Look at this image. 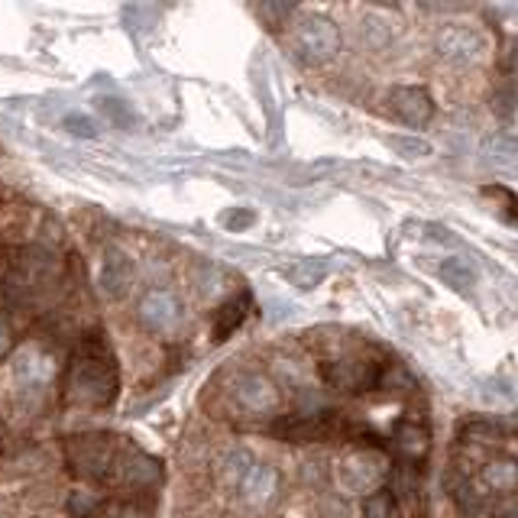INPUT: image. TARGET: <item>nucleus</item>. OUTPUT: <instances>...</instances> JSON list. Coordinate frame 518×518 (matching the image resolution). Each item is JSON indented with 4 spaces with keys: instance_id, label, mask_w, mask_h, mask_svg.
<instances>
[{
    "instance_id": "dca6fc26",
    "label": "nucleus",
    "mask_w": 518,
    "mask_h": 518,
    "mask_svg": "<svg viewBox=\"0 0 518 518\" xmlns=\"http://www.w3.org/2000/svg\"><path fill=\"white\" fill-rule=\"evenodd\" d=\"M480 480H483L486 489H493V493H512V489H518V460H512V457H489L483 463Z\"/></svg>"
},
{
    "instance_id": "6ab92c4d",
    "label": "nucleus",
    "mask_w": 518,
    "mask_h": 518,
    "mask_svg": "<svg viewBox=\"0 0 518 518\" xmlns=\"http://www.w3.org/2000/svg\"><path fill=\"white\" fill-rule=\"evenodd\" d=\"M253 454L247 451H230L227 457H221V463H217V483H221L224 489H237L240 480L247 476V470L253 467Z\"/></svg>"
},
{
    "instance_id": "39448f33",
    "label": "nucleus",
    "mask_w": 518,
    "mask_h": 518,
    "mask_svg": "<svg viewBox=\"0 0 518 518\" xmlns=\"http://www.w3.org/2000/svg\"><path fill=\"white\" fill-rule=\"evenodd\" d=\"M386 366L376 360H331L321 366V376L327 386L344 392H370L383 383Z\"/></svg>"
},
{
    "instance_id": "423d86ee",
    "label": "nucleus",
    "mask_w": 518,
    "mask_h": 518,
    "mask_svg": "<svg viewBox=\"0 0 518 518\" xmlns=\"http://www.w3.org/2000/svg\"><path fill=\"white\" fill-rule=\"evenodd\" d=\"M347 431V425L334 412H311V415H289L272 425V434L282 441H327L334 434Z\"/></svg>"
},
{
    "instance_id": "4468645a",
    "label": "nucleus",
    "mask_w": 518,
    "mask_h": 518,
    "mask_svg": "<svg viewBox=\"0 0 518 518\" xmlns=\"http://www.w3.org/2000/svg\"><path fill=\"white\" fill-rule=\"evenodd\" d=\"M392 444L395 451L402 454L405 463H415V460H425L431 451V438H428V428L418 425V421H399L392 431Z\"/></svg>"
},
{
    "instance_id": "1a4fd4ad",
    "label": "nucleus",
    "mask_w": 518,
    "mask_h": 518,
    "mask_svg": "<svg viewBox=\"0 0 518 518\" xmlns=\"http://www.w3.org/2000/svg\"><path fill=\"white\" fill-rule=\"evenodd\" d=\"M136 315H140V321L149 327V331H172V327L182 324L185 308H182V298L175 295V292L149 289L140 298V308H136Z\"/></svg>"
},
{
    "instance_id": "cd10ccee",
    "label": "nucleus",
    "mask_w": 518,
    "mask_h": 518,
    "mask_svg": "<svg viewBox=\"0 0 518 518\" xmlns=\"http://www.w3.org/2000/svg\"><path fill=\"white\" fill-rule=\"evenodd\" d=\"M298 7L295 4H259V13H269V26H279L285 17H292Z\"/></svg>"
},
{
    "instance_id": "7ed1b4c3",
    "label": "nucleus",
    "mask_w": 518,
    "mask_h": 518,
    "mask_svg": "<svg viewBox=\"0 0 518 518\" xmlns=\"http://www.w3.org/2000/svg\"><path fill=\"white\" fill-rule=\"evenodd\" d=\"M340 43H344V36H340V26L331 20V17H308L298 23L295 30V56L308 62V65H321V62H331L337 52H340Z\"/></svg>"
},
{
    "instance_id": "9d476101",
    "label": "nucleus",
    "mask_w": 518,
    "mask_h": 518,
    "mask_svg": "<svg viewBox=\"0 0 518 518\" xmlns=\"http://www.w3.org/2000/svg\"><path fill=\"white\" fill-rule=\"evenodd\" d=\"M389 107L392 114L402 120L408 127H425L428 120L434 117V101L425 88L418 85H408V88H395L389 94Z\"/></svg>"
},
{
    "instance_id": "bb28decb",
    "label": "nucleus",
    "mask_w": 518,
    "mask_h": 518,
    "mask_svg": "<svg viewBox=\"0 0 518 518\" xmlns=\"http://www.w3.org/2000/svg\"><path fill=\"white\" fill-rule=\"evenodd\" d=\"M253 221H256V214H253L250 208H230V211L221 214V224H224L227 230H247Z\"/></svg>"
},
{
    "instance_id": "f257e3e1",
    "label": "nucleus",
    "mask_w": 518,
    "mask_h": 518,
    "mask_svg": "<svg viewBox=\"0 0 518 518\" xmlns=\"http://www.w3.org/2000/svg\"><path fill=\"white\" fill-rule=\"evenodd\" d=\"M120 392V373L114 350L94 331L75 344L72 363L65 373V402L78 408H107Z\"/></svg>"
},
{
    "instance_id": "b1692460",
    "label": "nucleus",
    "mask_w": 518,
    "mask_h": 518,
    "mask_svg": "<svg viewBox=\"0 0 518 518\" xmlns=\"http://www.w3.org/2000/svg\"><path fill=\"white\" fill-rule=\"evenodd\" d=\"M363 512H366V518H395V515H399V509H395V502H392V496L386 493V489H379V493L366 496Z\"/></svg>"
},
{
    "instance_id": "c85d7f7f",
    "label": "nucleus",
    "mask_w": 518,
    "mask_h": 518,
    "mask_svg": "<svg viewBox=\"0 0 518 518\" xmlns=\"http://www.w3.org/2000/svg\"><path fill=\"white\" fill-rule=\"evenodd\" d=\"M13 344H17V331H13V324L7 315H0V360L7 357V353L13 350Z\"/></svg>"
},
{
    "instance_id": "2eb2a0df",
    "label": "nucleus",
    "mask_w": 518,
    "mask_h": 518,
    "mask_svg": "<svg viewBox=\"0 0 518 518\" xmlns=\"http://www.w3.org/2000/svg\"><path fill=\"white\" fill-rule=\"evenodd\" d=\"M386 493L392 496V502H395V509L399 512H415V506H418V476H415V470L408 467V463H402V467H395L392 473H389V489Z\"/></svg>"
},
{
    "instance_id": "412c9836",
    "label": "nucleus",
    "mask_w": 518,
    "mask_h": 518,
    "mask_svg": "<svg viewBox=\"0 0 518 518\" xmlns=\"http://www.w3.org/2000/svg\"><path fill=\"white\" fill-rule=\"evenodd\" d=\"M62 127H65V133H72L75 140H98V133H101V124L88 111H68L62 117Z\"/></svg>"
},
{
    "instance_id": "f3484780",
    "label": "nucleus",
    "mask_w": 518,
    "mask_h": 518,
    "mask_svg": "<svg viewBox=\"0 0 518 518\" xmlns=\"http://www.w3.org/2000/svg\"><path fill=\"white\" fill-rule=\"evenodd\" d=\"M327 272H331V263L321 256H308V259H298V263L285 266L282 276L285 282H292L295 289H318V285L327 279Z\"/></svg>"
},
{
    "instance_id": "6e6552de",
    "label": "nucleus",
    "mask_w": 518,
    "mask_h": 518,
    "mask_svg": "<svg viewBox=\"0 0 518 518\" xmlns=\"http://www.w3.org/2000/svg\"><path fill=\"white\" fill-rule=\"evenodd\" d=\"M234 402L250 415H269L282 405L279 386L263 373H243L234 386Z\"/></svg>"
},
{
    "instance_id": "c756f323",
    "label": "nucleus",
    "mask_w": 518,
    "mask_h": 518,
    "mask_svg": "<svg viewBox=\"0 0 518 518\" xmlns=\"http://www.w3.org/2000/svg\"><path fill=\"white\" fill-rule=\"evenodd\" d=\"M499 518H518V509H509V512H502Z\"/></svg>"
},
{
    "instance_id": "aec40b11",
    "label": "nucleus",
    "mask_w": 518,
    "mask_h": 518,
    "mask_svg": "<svg viewBox=\"0 0 518 518\" xmlns=\"http://www.w3.org/2000/svg\"><path fill=\"white\" fill-rule=\"evenodd\" d=\"M438 272H441V279L451 285V289H460V292L473 289V282H476V266L470 263V259H463V256L441 259Z\"/></svg>"
},
{
    "instance_id": "20e7f679",
    "label": "nucleus",
    "mask_w": 518,
    "mask_h": 518,
    "mask_svg": "<svg viewBox=\"0 0 518 518\" xmlns=\"http://www.w3.org/2000/svg\"><path fill=\"white\" fill-rule=\"evenodd\" d=\"M383 457L373 451H353L337 463V486L353 496H373L383 483Z\"/></svg>"
},
{
    "instance_id": "a211bd4d",
    "label": "nucleus",
    "mask_w": 518,
    "mask_h": 518,
    "mask_svg": "<svg viewBox=\"0 0 518 518\" xmlns=\"http://www.w3.org/2000/svg\"><path fill=\"white\" fill-rule=\"evenodd\" d=\"M250 308H253V295L250 292H240L237 298H230V302L221 311H217V318H214V340H227L230 334H234L237 327L247 321Z\"/></svg>"
},
{
    "instance_id": "f8f14e48",
    "label": "nucleus",
    "mask_w": 518,
    "mask_h": 518,
    "mask_svg": "<svg viewBox=\"0 0 518 518\" xmlns=\"http://www.w3.org/2000/svg\"><path fill=\"white\" fill-rule=\"evenodd\" d=\"M133 279H136L133 259H130L124 250H117V247L107 250L104 259H101V289H104V295L124 298V295L130 292Z\"/></svg>"
},
{
    "instance_id": "0eeeda50",
    "label": "nucleus",
    "mask_w": 518,
    "mask_h": 518,
    "mask_svg": "<svg viewBox=\"0 0 518 518\" xmlns=\"http://www.w3.org/2000/svg\"><path fill=\"white\" fill-rule=\"evenodd\" d=\"M434 49H438V56L454 62V65H470V62H480L489 49V39L473 30V26H444L434 39Z\"/></svg>"
},
{
    "instance_id": "9b49d317",
    "label": "nucleus",
    "mask_w": 518,
    "mask_h": 518,
    "mask_svg": "<svg viewBox=\"0 0 518 518\" xmlns=\"http://www.w3.org/2000/svg\"><path fill=\"white\" fill-rule=\"evenodd\" d=\"M13 376L23 389H39L56 376V360L39 347H20L13 357Z\"/></svg>"
},
{
    "instance_id": "393cba45",
    "label": "nucleus",
    "mask_w": 518,
    "mask_h": 518,
    "mask_svg": "<svg viewBox=\"0 0 518 518\" xmlns=\"http://www.w3.org/2000/svg\"><path fill=\"white\" fill-rule=\"evenodd\" d=\"M483 153H486V159H493V162H515L518 159V140L496 136V140H486Z\"/></svg>"
},
{
    "instance_id": "ddd939ff",
    "label": "nucleus",
    "mask_w": 518,
    "mask_h": 518,
    "mask_svg": "<svg viewBox=\"0 0 518 518\" xmlns=\"http://www.w3.org/2000/svg\"><path fill=\"white\" fill-rule=\"evenodd\" d=\"M237 489L247 506H266V502L279 493V473L276 467H269V463H253Z\"/></svg>"
},
{
    "instance_id": "7c9ffc66",
    "label": "nucleus",
    "mask_w": 518,
    "mask_h": 518,
    "mask_svg": "<svg viewBox=\"0 0 518 518\" xmlns=\"http://www.w3.org/2000/svg\"><path fill=\"white\" fill-rule=\"evenodd\" d=\"M0 518H10V515H4V512H0Z\"/></svg>"
},
{
    "instance_id": "a878e982",
    "label": "nucleus",
    "mask_w": 518,
    "mask_h": 518,
    "mask_svg": "<svg viewBox=\"0 0 518 518\" xmlns=\"http://www.w3.org/2000/svg\"><path fill=\"white\" fill-rule=\"evenodd\" d=\"M101 114L107 117V120H114L117 127H133L136 124V117H133V111L130 107L120 101V98H101Z\"/></svg>"
},
{
    "instance_id": "5701e85b",
    "label": "nucleus",
    "mask_w": 518,
    "mask_h": 518,
    "mask_svg": "<svg viewBox=\"0 0 518 518\" xmlns=\"http://www.w3.org/2000/svg\"><path fill=\"white\" fill-rule=\"evenodd\" d=\"M91 518H146L140 502H104L91 512Z\"/></svg>"
},
{
    "instance_id": "f03ea898",
    "label": "nucleus",
    "mask_w": 518,
    "mask_h": 518,
    "mask_svg": "<svg viewBox=\"0 0 518 518\" xmlns=\"http://www.w3.org/2000/svg\"><path fill=\"white\" fill-rule=\"evenodd\" d=\"M130 444H120L114 434H75L68 441V470L88 483H117Z\"/></svg>"
},
{
    "instance_id": "4be33fe9",
    "label": "nucleus",
    "mask_w": 518,
    "mask_h": 518,
    "mask_svg": "<svg viewBox=\"0 0 518 518\" xmlns=\"http://www.w3.org/2000/svg\"><path fill=\"white\" fill-rule=\"evenodd\" d=\"M386 143L408 159H428L434 153V146L428 140H418V136H389Z\"/></svg>"
}]
</instances>
